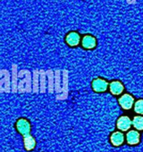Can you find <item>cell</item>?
Returning a JSON list of instances; mask_svg holds the SVG:
<instances>
[{
  "instance_id": "ba28073f",
  "label": "cell",
  "mask_w": 143,
  "mask_h": 152,
  "mask_svg": "<svg viewBox=\"0 0 143 152\" xmlns=\"http://www.w3.org/2000/svg\"><path fill=\"white\" fill-rule=\"evenodd\" d=\"M110 142L113 146L119 147L124 142V135L121 131H116L110 135Z\"/></svg>"
},
{
  "instance_id": "6da1fadb",
  "label": "cell",
  "mask_w": 143,
  "mask_h": 152,
  "mask_svg": "<svg viewBox=\"0 0 143 152\" xmlns=\"http://www.w3.org/2000/svg\"><path fill=\"white\" fill-rule=\"evenodd\" d=\"M118 102H119L120 106L123 108V110H131L133 107H134V104H135L134 98L130 94H123L118 99Z\"/></svg>"
},
{
  "instance_id": "9c48e42d",
  "label": "cell",
  "mask_w": 143,
  "mask_h": 152,
  "mask_svg": "<svg viewBox=\"0 0 143 152\" xmlns=\"http://www.w3.org/2000/svg\"><path fill=\"white\" fill-rule=\"evenodd\" d=\"M109 90H110V93L112 94L120 95L123 94V92L124 90V86L122 82H120L118 80H115L109 84Z\"/></svg>"
},
{
  "instance_id": "8fae6325",
  "label": "cell",
  "mask_w": 143,
  "mask_h": 152,
  "mask_svg": "<svg viewBox=\"0 0 143 152\" xmlns=\"http://www.w3.org/2000/svg\"><path fill=\"white\" fill-rule=\"evenodd\" d=\"M133 126L137 131L143 130V116H136L133 119Z\"/></svg>"
},
{
  "instance_id": "277c9868",
  "label": "cell",
  "mask_w": 143,
  "mask_h": 152,
  "mask_svg": "<svg viewBox=\"0 0 143 152\" xmlns=\"http://www.w3.org/2000/svg\"><path fill=\"white\" fill-rule=\"evenodd\" d=\"M132 126H133V120H131V118L127 116H122L117 119L116 126L121 132L128 131Z\"/></svg>"
},
{
  "instance_id": "30bf717a",
  "label": "cell",
  "mask_w": 143,
  "mask_h": 152,
  "mask_svg": "<svg viewBox=\"0 0 143 152\" xmlns=\"http://www.w3.org/2000/svg\"><path fill=\"white\" fill-rule=\"evenodd\" d=\"M23 143L26 151H32L36 146V141L30 134L23 136Z\"/></svg>"
},
{
  "instance_id": "3957f363",
  "label": "cell",
  "mask_w": 143,
  "mask_h": 152,
  "mask_svg": "<svg viewBox=\"0 0 143 152\" xmlns=\"http://www.w3.org/2000/svg\"><path fill=\"white\" fill-rule=\"evenodd\" d=\"M15 127L16 130L22 135V136H26L28 134H30V122L25 119V118H20L17 120L16 124H15Z\"/></svg>"
},
{
  "instance_id": "52a82bcc",
  "label": "cell",
  "mask_w": 143,
  "mask_h": 152,
  "mask_svg": "<svg viewBox=\"0 0 143 152\" xmlns=\"http://www.w3.org/2000/svg\"><path fill=\"white\" fill-rule=\"evenodd\" d=\"M141 141V134L137 130H130L126 134V142L129 145H137Z\"/></svg>"
},
{
  "instance_id": "7a4b0ae2",
  "label": "cell",
  "mask_w": 143,
  "mask_h": 152,
  "mask_svg": "<svg viewBox=\"0 0 143 152\" xmlns=\"http://www.w3.org/2000/svg\"><path fill=\"white\" fill-rule=\"evenodd\" d=\"M108 86V82L106 79L100 77L95 78L91 83V87L96 93H104L107 90Z\"/></svg>"
},
{
  "instance_id": "7c38bea8",
  "label": "cell",
  "mask_w": 143,
  "mask_h": 152,
  "mask_svg": "<svg viewBox=\"0 0 143 152\" xmlns=\"http://www.w3.org/2000/svg\"><path fill=\"white\" fill-rule=\"evenodd\" d=\"M133 108L134 111L137 114H140V116H143V99H140L137 102H135Z\"/></svg>"
},
{
  "instance_id": "8992f818",
  "label": "cell",
  "mask_w": 143,
  "mask_h": 152,
  "mask_svg": "<svg viewBox=\"0 0 143 152\" xmlns=\"http://www.w3.org/2000/svg\"><path fill=\"white\" fill-rule=\"evenodd\" d=\"M81 44H82V46L85 49H88V50L94 49L97 46V39L92 35H85L82 38Z\"/></svg>"
},
{
  "instance_id": "5b68a950",
  "label": "cell",
  "mask_w": 143,
  "mask_h": 152,
  "mask_svg": "<svg viewBox=\"0 0 143 152\" xmlns=\"http://www.w3.org/2000/svg\"><path fill=\"white\" fill-rule=\"evenodd\" d=\"M65 42L70 46H77L79 45L80 42H82L80 34L76 31H71L65 36Z\"/></svg>"
}]
</instances>
